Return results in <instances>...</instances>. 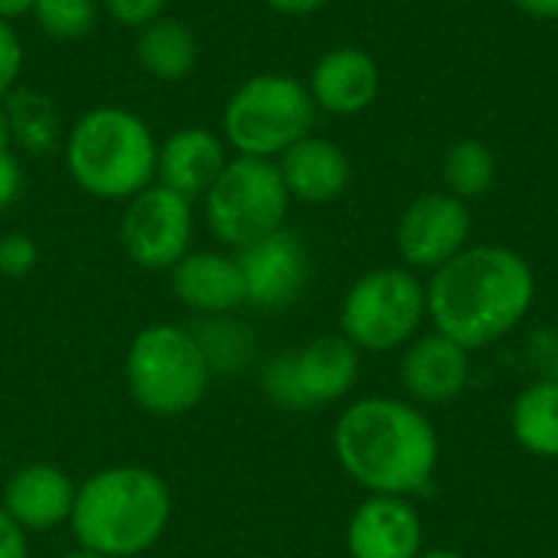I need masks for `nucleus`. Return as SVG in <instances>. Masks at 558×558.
I'll return each mask as SVG.
<instances>
[{"mask_svg":"<svg viewBox=\"0 0 558 558\" xmlns=\"http://www.w3.org/2000/svg\"><path fill=\"white\" fill-rule=\"evenodd\" d=\"M275 13H284V16H307L320 7H327L330 0H265Z\"/></svg>","mask_w":558,"mask_h":558,"instance_id":"32","label":"nucleus"},{"mask_svg":"<svg viewBox=\"0 0 558 558\" xmlns=\"http://www.w3.org/2000/svg\"><path fill=\"white\" fill-rule=\"evenodd\" d=\"M124 379L144 412L177 418L206 399L213 369L193 330L177 324H150L128 347Z\"/></svg>","mask_w":558,"mask_h":558,"instance_id":"6","label":"nucleus"},{"mask_svg":"<svg viewBox=\"0 0 558 558\" xmlns=\"http://www.w3.org/2000/svg\"><path fill=\"white\" fill-rule=\"evenodd\" d=\"M33 3L36 0H0V20H20L26 13H33Z\"/></svg>","mask_w":558,"mask_h":558,"instance_id":"34","label":"nucleus"},{"mask_svg":"<svg viewBox=\"0 0 558 558\" xmlns=\"http://www.w3.org/2000/svg\"><path fill=\"white\" fill-rule=\"evenodd\" d=\"M3 111H7L13 144L33 157L49 154L65 137L56 101L39 88H13L3 98Z\"/></svg>","mask_w":558,"mask_h":558,"instance_id":"22","label":"nucleus"},{"mask_svg":"<svg viewBox=\"0 0 558 558\" xmlns=\"http://www.w3.org/2000/svg\"><path fill=\"white\" fill-rule=\"evenodd\" d=\"M275 163L281 170L291 199H301L307 206H324L340 199L353 177L347 150L337 141L317 134H307L298 144H291Z\"/></svg>","mask_w":558,"mask_h":558,"instance_id":"19","label":"nucleus"},{"mask_svg":"<svg viewBox=\"0 0 558 558\" xmlns=\"http://www.w3.org/2000/svg\"><path fill=\"white\" fill-rule=\"evenodd\" d=\"M428 320L425 284L409 268H376L353 281L340 304V333L360 353L405 350Z\"/></svg>","mask_w":558,"mask_h":558,"instance_id":"7","label":"nucleus"},{"mask_svg":"<svg viewBox=\"0 0 558 558\" xmlns=\"http://www.w3.org/2000/svg\"><path fill=\"white\" fill-rule=\"evenodd\" d=\"M471 239V209L464 199L441 193L415 196L396 226V248L409 271H438Z\"/></svg>","mask_w":558,"mask_h":558,"instance_id":"11","label":"nucleus"},{"mask_svg":"<svg viewBox=\"0 0 558 558\" xmlns=\"http://www.w3.org/2000/svg\"><path fill=\"white\" fill-rule=\"evenodd\" d=\"M167 3L170 0H101L105 13L128 29H141V26L154 23L157 16L167 13Z\"/></svg>","mask_w":558,"mask_h":558,"instance_id":"28","label":"nucleus"},{"mask_svg":"<svg viewBox=\"0 0 558 558\" xmlns=\"http://www.w3.org/2000/svg\"><path fill=\"white\" fill-rule=\"evenodd\" d=\"M418 558H468L464 553H458V549H422V556Z\"/></svg>","mask_w":558,"mask_h":558,"instance_id":"36","label":"nucleus"},{"mask_svg":"<svg viewBox=\"0 0 558 558\" xmlns=\"http://www.w3.org/2000/svg\"><path fill=\"white\" fill-rule=\"evenodd\" d=\"M23 72V43L10 20H0V101L16 88Z\"/></svg>","mask_w":558,"mask_h":558,"instance_id":"27","label":"nucleus"},{"mask_svg":"<svg viewBox=\"0 0 558 558\" xmlns=\"http://www.w3.org/2000/svg\"><path fill=\"white\" fill-rule=\"evenodd\" d=\"M530 356L539 369L536 379H556L558 383V333L539 330L530 337Z\"/></svg>","mask_w":558,"mask_h":558,"instance_id":"29","label":"nucleus"},{"mask_svg":"<svg viewBox=\"0 0 558 558\" xmlns=\"http://www.w3.org/2000/svg\"><path fill=\"white\" fill-rule=\"evenodd\" d=\"M75 490V481L62 468L26 464L7 481L0 507L23 533H46L72 520Z\"/></svg>","mask_w":558,"mask_h":558,"instance_id":"17","label":"nucleus"},{"mask_svg":"<svg viewBox=\"0 0 558 558\" xmlns=\"http://www.w3.org/2000/svg\"><path fill=\"white\" fill-rule=\"evenodd\" d=\"M399 379L412 402L448 405L461 399L471 383V350L438 330L422 333L402 350Z\"/></svg>","mask_w":558,"mask_h":558,"instance_id":"14","label":"nucleus"},{"mask_svg":"<svg viewBox=\"0 0 558 558\" xmlns=\"http://www.w3.org/2000/svg\"><path fill=\"white\" fill-rule=\"evenodd\" d=\"M513 7L533 20H558V0H513Z\"/></svg>","mask_w":558,"mask_h":558,"instance_id":"33","label":"nucleus"},{"mask_svg":"<svg viewBox=\"0 0 558 558\" xmlns=\"http://www.w3.org/2000/svg\"><path fill=\"white\" fill-rule=\"evenodd\" d=\"M383 75L376 59L366 49L356 46H333L327 49L307 78V92L317 105V111L327 114H360L366 111L379 95Z\"/></svg>","mask_w":558,"mask_h":558,"instance_id":"15","label":"nucleus"},{"mask_svg":"<svg viewBox=\"0 0 558 558\" xmlns=\"http://www.w3.org/2000/svg\"><path fill=\"white\" fill-rule=\"evenodd\" d=\"M317 105L307 85L288 72H258L245 78L222 108V141L235 157L278 160L291 144L311 134Z\"/></svg>","mask_w":558,"mask_h":558,"instance_id":"5","label":"nucleus"},{"mask_svg":"<svg viewBox=\"0 0 558 558\" xmlns=\"http://www.w3.org/2000/svg\"><path fill=\"white\" fill-rule=\"evenodd\" d=\"M29 16L52 39H82L98 23V0H36Z\"/></svg>","mask_w":558,"mask_h":558,"instance_id":"25","label":"nucleus"},{"mask_svg":"<svg viewBox=\"0 0 558 558\" xmlns=\"http://www.w3.org/2000/svg\"><path fill=\"white\" fill-rule=\"evenodd\" d=\"M23 190V170H20V160L7 150L0 154V213H7L16 196Z\"/></svg>","mask_w":558,"mask_h":558,"instance_id":"30","label":"nucleus"},{"mask_svg":"<svg viewBox=\"0 0 558 558\" xmlns=\"http://www.w3.org/2000/svg\"><path fill=\"white\" fill-rule=\"evenodd\" d=\"M235 262L245 281V304L252 307H284L307 284V248L288 229H278L268 239L239 248Z\"/></svg>","mask_w":558,"mask_h":558,"instance_id":"12","label":"nucleus"},{"mask_svg":"<svg viewBox=\"0 0 558 558\" xmlns=\"http://www.w3.org/2000/svg\"><path fill=\"white\" fill-rule=\"evenodd\" d=\"M428 320L464 350H484L510 337L536 304L530 262L507 245H468L425 284Z\"/></svg>","mask_w":558,"mask_h":558,"instance_id":"1","label":"nucleus"},{"mask_svg":"<svg viewBox=\"0 0 558 558\" xmlns=\"http://www.w3.org/2000/svg\"><path fill=\"white\" fill-rule=\"evenodd\" d=\"M193 337H196L213 373L242 369L252 356V337L232 317H206L203 327L193 330Z\"/></svg>","mask_w":558,"mask_h":558,"instance_id":"24","label":"nucleus"},{"mask_svg":"<svg viewBox=\"0 0 558 558\" xmlns=\"http://www.w3.org/2000/svg\"><path fill=\"white\" fill-rule=\"evenodd\" d=\"M441 177H445V190L458 199H481L494 190L497 183V157L494 150L484 144V141H458L448 147L445 154V167H441Z\"/></svg>","mask_w":558,"mask_h":558,"instance_id":"23","label":"nucleus"},{"mask_svg":"<svg viewBox=\"0 0 558 558\" xmlns=\"http://www.w3.org/2000/svg\"><path fill=\"white\" fill-rule=\"evenodd\" d=\"M199 59L193 29L173 16H157L137 29V62L154 82H183Z\"/></svg>","mask_w":558,"mask_h":558,"instance_id":"20","label":"nucleus"},{"mask_svg":"<svg viewBox=\"0 0 558 558\" xmlns=\"http://www.w3.org/2000/svg\"><path fill=\"white\" fill-rule=\"evenodd\" d=\"M118 235L134 265L170 271L193 245V199L150 183L124 203Z\"/></svg>","mask_w":558,"mask_h":558,"instance_id":"10","label":"nucleus"},{"mask_svg":"<svg viewBox=\"0 0 558 558\" xmlns=\"http://www.w3.org/2000/svg\"><path fill=\"white\" fill-rule=\"evenodd\" d=\"M0 558H29L26 533L10 520L3 507H0Z\"/></svg>","mask_w":558,"mask_h":558,"instance_id":"31","label":"nucleus"},{"mask_svg":"<svg viewBox=\"0 0 558 558\" xmlns=\"http://www.w3.org/2000/svg\"><path fill=\"white\" fill-rule=\"evenodd\" d=\"M39 262V248L29 235L23 232H10L0 239V275L7 278H23L36 268Z\"/></svg>","mask_w":558,"mask_h":558,"instance_id":"26","label":"nucleus"},{"mask_svg":"<svg viewBox=\"0 0 558 558\" xmlns=\"http://www.w3.org/2000/svg\"><path fill=\"white\" fill-rule=\"evenodd\" d=\"M65 558H105V556H95V553H85V549H78V553H69Z\"/></svg>","mask_w":558,"mask_h":558,"instance_id":"37","label":"nucleus"},{"mask_svg":"<svg viewBox=\"0 0 558 558\" xmlns=\"http://www.w3.org/2000/svg\"><path fill=\"white\" fill-rule=\"evenodd\" d=\"M173 298L203 317H229L245 307V281L235 255L222 252H186L170 268Z\"/></svg>","mask_w":558,"mask_h":558,"instance_id":"16","label":"nucleus"},{"mask_svg":"<svg viewBox=\"0 0 558 558\" xmlns=\"http://www.w3.org/2000/svg\"><path fill=\"white\" fill-rule=\"evenodd\" d=\"M203 199L213 235L235 252L284 229L291 209V193L278 163L262 157H229Z\"/></svg>","mask_w":558,"mask_h":558,"instance_id":"8","label":"nucleus"},{"mask_svg":"<svg viewBox=\"0 0 558 558\" xmlns=\"http://www.w3.org/2000/svg\"><path fill=\"white\" fill-rule=\"evenodd\" d=\"M356 379L360 350L343 333H333L268 360L262 373V389L278 409L307 412L347 399Z\"/></svg>","mask_w":558,"mask_h":558,"instance_id":"9","label":"nucleus"},{"mask_svg":"<svg viewBox=\"0 0 558 558\" xmlns=\"http://www.w3.org/2000/svg\"><path fill=\"white\" fill-rule=\"evenodd\" d=\"M157 147L150 124L121 105L88 108L62 137L72 183L88 196L111 203H128L157 183Z\"/></svg>","mask_w":558,"mask_h":558,"instance_id":"4","label":"nucleus"},{"mask_svg":"<svg viewBox=\"0 0 558 558\" xmlns=\"http://www.w3.org/2000/svg\"><path fill=\"white\" fill-rule=\"evenodd\" d=\"M170 513L173 497L157 471L141 464H114L78 484L69 526L85 553L134 558L160 543Z\"/></svg>","mask_w":558,"mask_h":558,"instance_id":"3","label":"nucleus"},{"mask_svg":"<svg viewBox=\"0 0 558 558\" xmlns=\"http://www.w3.org/2000/svg\"><path fill=\"white\" fill-rule=\"evenodd\" d=\"M425 526L412 500L369 494L347 523L350 558H418Z\"/></svg>","mask_w":558,"mask_h":558,"instance_id":"13","label":"nucleus"},{"mask_svg":"<svg viewBox=\"0 0 558 558\" xmlns=\"http://www.w3.org/2000/svg\"><path fill=\"white\" fill-rule=\"evenodd\" d=\"M510 432L517 445L543 461L558 458V383L533 379L510 405Z\"/></svg>","mask_w":558,"mask_h":558,"instance_id":"21","label":"nucleus"},{"mask_svg":"<svg viewBox=\"0 0 558 558\" xmlns=\"http://www.w3.org/2000/svg\"><path fill=\"white\" fill-rule=\"evenodd\" d=\"M13 147V137H10V124H7V111H3V101H0V154H7Z\"/></svg>","mask_w":558,"mask_h":558,"instance_id":"35","label":"nucleus"},{"mask_svg":"<svg viewBox=\"0 0 558 558\" xmlns=\"http://www.w3.org/2000/svg\"><path fill=\"white\" fill-rule=\"evenodd\" d=\"M333 454L343 474L363 490L412 500L432 487L441 464V441L415 402L366 396L340 412Z\"/></svg>","mask_w":558,"mask_h":558,"instance_id":"2","label":"nucleus"},{"mask_svg":"<svg viewBox=\"0 0 558 558\" xmlns=\"http://www.w3.org/2000/svg\"><path fill=\"white\" fill-rule=\"evenodd\" d=\"M229 163V144L222 134L190 124L173 131L160 147H157V183L196 199L206 196V190L219 180L222 167Z\"/></svg>","mask_w":558,"mask_h":558,"instance_id":"18","label":"nucleus"}]
</instances>
